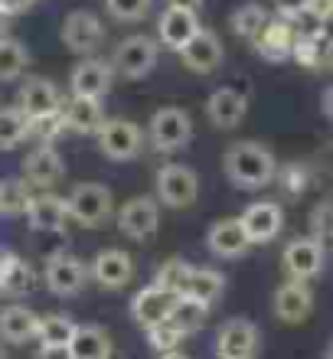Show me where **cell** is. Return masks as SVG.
<instances>
[{
	"label": "cell",
	"mask_w": 333,
	"mask_h": 359,
	"mask_svg": "<svg viewBox=\"0 0 333 359\" xmlns=\"http://www.w3.org/2000/svg\"><path fill=\"white\" fill-rule=\"evenodd\" d=\"M222 167H226V177L232 180L236 187H245V189L268 187L278 173L275 154L268 151L265 144H255V141H238V144H232V147H226Z\"/></svg>",
	"instance_id": "cell-1"
},
{
	"label": "cell",
	"mask_w": 333,
	"mask_h": 359,
	"mask_svg": "<svg viewBox=\"0 0 333 359\" xmlns=\"http://www.w3.org/2000/svg\"><path fill=\"white\" fill-rule=\"evenodd\" d=\"M193 137V121L186 108H177V104H167V108H157L147 121V141H151L154 151L161 154H173L183 151Z\"/></svg>",
	"instance_id": "cell-2"
},
{
	"label": "cell",
	"mask_w": 333,
	"mask_h": 359,
	"mask_svg": "<svg viewBox=\"0 0 333 359\" xmlns=\"http://www.w3.org/2000/svg\"><path fill=\"white\" fill-rule=\"evenodd\" d=\"M66 209H69V219L79 222V226L86 229L105 226V219H111V209H114L111 189L102 187V183H79L66 196Z\"/></svg>",
	"instance_id": "cell-3"
},
{
	"label": "cell",
	"mask_w": 333,
	"mask_h": 359,
	"mask_svg": "<svg viewBox=\"0 0 333 359\" xmlns=\"http://www.w3.org/2000/svg\"><path fill=\"white\" fill-rule=\"evenodd\" d=\"M200 196V177L183 167V163H167L157 173V199L170 209H186Z\"/></svg>",
	"instance_id": "cell-4"
},
{
	"label": "cell",
	"mask_w": 333,
	"mask_h": 359,
	"mask_svg": "<svg viewBox=\"0 0 333 359\" xmlns=\"http://www.w3.org/2000/svg\"><path fill=\"white\" fill-rule=\"evenodd\" d=\"M157 66V43L151 36H124L111 53V69L124 79H144Z\"/></svg>",
	"instance_id": "cell-5"
},
{
	"label": "cell",
	"mask_w": 333,
	"mask_h": 359,
	"mask_svg": "<svg viewBox=\"0 0 333 359\" xmlns=\"http://www.w3.org/2000/svg\"><path fill=\"white\" fill-rule=\"evenodd\" d=\"M261 337L258 327L245 317H232L216 333V359H255Z\"/></svg>",
	"instance_id": "cell-6"
},
{
	"label": "cell",
	"mask_w": 333,
	"mask_h": 359,
	"mask_svg": "<svg viewBox=\"0 0 333 359\" xmlns=\"http://www.w3.org/2000/svg\"><path fill=\"white\" fill-rule=\"evenodd\" d=\"M144 131L134 121H124V118H114L105 121L102 131H98V151L105 154L108 161H134L144 147Z\"/></svg>",
	"instance_id": "cell-7"
},
{
	"label": "cell",
	"mask_w": 333,
	"mask_h": 359,
	"mask_svg": "<svg viewBox=\"0 0 333 359\" xmlns=\"http://www.w3.org/2000/svg\"><path fill=\"white\" fill-rule=\"evenodd\" d=\"M62 43H66L69 53L76 56H92L102 39H105V29H102V20L92 13V10H72L66 20H62Z\"/></svg>",
	"instance_id": "cell-8"
},
{
	"label": "cell",
	"mask_w": 333,
	"mask_h": 359,
	"mask_svg": "<svg viewBox=\"0 0 333 359\" xmlns=\"http://www.w3.org/2000/svg\"><path fill=\"white\" fill-rule=\"evenodd\" d=\"M281 265H285L287 278H294V281H314L320 274V268H324V242L317 236L287 242Z\"/></svg>",
	"instance_id": "cell-9"
},
{
	"label": "cell",
	"mask_w": 333,
	"mask_h": 359,
	"mask_svg": "<svg viewBox=\"0 0 333 359\" xmlns=\"http://www.w3.org/2000/svg\"><path fill=\"white\" fill-rule=\"evenodd\" d=\"M118 229H121L124 238L144 242V238H151L154 232L161 229V209L147 196L128 199V203L118 209Z\"/></svg>",
	"instance_id": "cell-10"
},
{
	"label": "cell",
	"mask_w": 333,
	"mask_h": 359,
	"mask_svg": "<svg viewBox=\"0 0 333 359\" xmlns=\"http://www.w3.org/2000/svg\"><path fill=\"white\" fill-rule=\"evenodd\" d=\"M242 229H245V236L252 245H265L271 238H278L281 226H285V209L271 203V199H258L252 206H245L242 212Z\"/></svg>",
	"instance_id": "cell-11"
},
{
	"label": "cell",
	"mask_w": 333,
	"mask_h": 359,
	"mask_svg": "<svg viewBox=\"0 0 333 359\" xmlns=\"http://www.w3.org/2000/svg\"><path fill=\"white\" fill-rule=\"evenodd\" d=\"M46 287L59 297H69V294H79L88 281V268L82 258L69 255V252H59V255L46 258Z\"/></svg>",
	"instance_id": "cell-12"
},
{
	"label": "cell",
	"mask_w": 333,
	"mask_h": 359,
	"mask_svg": "<svg viewBox=\"0 0 333 359\" xmlns=\"http://www.w3.org/2000/svg\"><path fill=\"white\" fill-rule=\"evenodd\" d=\"M177 297H180V294L173 291V287H163V284L154 281L151 287H144V291L134 294V301H131V317L141 323L144 330H147V327H154V323H163L167 317H170V311H173V304H177Z\"/></svg>",
	"instance_id": "cell-13"
},
{
	"label": "cell",
	"mask_w": 333,
	"mask_h": 359,
	"mask_svg": "<svg viewBox=\"0 0 333 359\" xmlns=\"http://www.w3.org/2000/svg\"><path fill=\"white\" fill-rule=\"evenodd\" d=\"M20 111L27 114V121H46L59 118V92L49 79H27L20 88Z\"/></svg>",
	"instance_id": "cell-14"
},
{
	"label": "cell",
	"mask_w": 333,
	"mask_h": 359,
	"mask_svg": "<svg viewBox=\"0 0 333 359\" xmlns=\"http://www.w3.org/2000/svg\"><path fill=\"white\" fill-rule=\"evenodd\" d=\"M271 311L281 323H301L311 317L314 311V294L307 287V281H294L287 278L281 287L275 291V301H271Z\"/></svg>",
	"instance_id": "cell-15"
},
{
	"label": "cell",
	"mask_w": 333,
	"mask_h": 359,
	"mask_svg": "<svg viewBox=\"0 0 333 359\" xmlns=\"http://www.w3.org/2000/svg\"><path fill=\"white\" fill-rule=\"evenodd\" d=\"M88 274H92L105 291H121L134 278V262L121 248H105V252H98L95 262L88 265Z\"/></svg>",
	"instance_id": "cell-16"
},
{
	"label": "cell",
	"mask_w": 333,
	"mask_h": 359,
	"mask_svg": "<svg viewBox=\"0 0 333 359\" xmlns=\"http://www.w3.org/2000/svg\"><path fill=\"white\" fill-rule=\"evenodd\" d=\"M111 82L114 69L111 62H102V59H86L69 72V88H72V95H82V98H105Z\"/></svg>",
	"instance_id": "cell-17"
},
{
	"label": "cell",
	"mask_w": 333,
	"mask_h": 359,
	"mask_svg": "<svg viewBox=\"0 0 333 359\" xmlns=\"http://www.w3.org/2000/svg\"><path fill=\"white\" fill-rule=\"evenodd\" d=\"M180 59H183V66L190 69V72H196V76H210V72H216L219 62H222L219 36H216L212 29L200 27V33L180 49Z\"/></svg>",
	"instance_id": "cell-18"
},
{
	"label": "cell",
	"mask_w": 333,
	"mask_h": 359,
	"mask_svg": "<svg viewBox=\"0 0 333 359\" xmlns=\"http://www.w3.org/2000/svg\"><path fill=\"white\" fill-rule=\"evenodd\" d=\"M252 43H255L258 56H265L268 62H281V59H287L294 53L297 29L287 23V17H278V20L268 17V23L261 27V33H258Z\"/></svg>",
	"instance_id": "cell-19"
},
{
	"label": "cell",
	"mask_w": 333,
	"mask_h": 359,
	"mask_svg": "<svg viewBox=\"0 0 333 359\" xmlns=\"http://www.w3.org/2000/svg\"><path fill=\"white\" fill-rule=\"evenodd\" d=\"M248 114V98L236 88H219V92L210 95L206 102V118H210L212 128L219 131H232L242 124V118Z\"/></svg>",
	"instance_id": "cell-20"
},
{
	"label": "cell",
	"mask_w": 333,
	"mask_h": 359,
	"mask_svg": "<svg viewBox=\"0 0 333 359\" xmlns=\"http://www.w3.org/2000/svg\"><path fill=\"white\" fill-rule=\"evenodd\" d=\"M196 33H200V20H196L193 10L170 7V10H163L161 23H157V39H161V46L173 49V53H180Z\"/></svg>",
	"instance_id": "cell-21"
},
{
	"label": "cell",
	"mask_w": 333,
	"mask_h": 359,
	"mask_svg": "<svg viewBox=\"0 0 333 359\" xmlns=\"http://www.w3.org/2000/svg\"><path fill=\"white\" fill-rule=\"evenodd\" d=\"M222 291H226V278L216 268H206V265H186L180 284H177V294L196 297L203 304H212Z\"/></svg>",
	"instance_id": "cell-22"
},
{
	"label": "cell",
	"mask_w": 333,
	"mask_h": 359,
	"mask_svg": "<svg viewBox=\"0 0 333 359\" xmlns=\"http://www.w3.org/2000/svg\"><path fill=\"white\" fill-rule=\"evenodd\" d=\"M206 245L216 258H242L252 248L248 242L245 229H242V219H219L216 226L210 229V236H206Z\"/></svg>",
	"instance_id": "cell-23"
},
{
	"label": "cell",
	"mask_w": 333,
	"mask_h": 359,
	"mask_svg": "<svg viewBox=\"0 0 333 359\" xmlns=\"http://www.w3.org/2000/svg\"><path fill=\"white\" fill-rule=\"evenodd\" d=\"M39 330V313H33L23 304H10L0 311V340L7 343H27L36 340Z\"/></svg>",
	"instance_id": "cell-24"
},
{
	"label": "cell",
	"mask_w": 333,
	"mask_h": 359,
	"mask_svg": "<svg viewBox=\"0 0 333 359\" xmlns=\"http://www.w3.org/2000/svg\"><path fill=\"white\" fill-rule=\"evenodd\" d=\"M66 124L79 134H98L102 124H105V108H102V98H82V95H72L69 108L62 111Z\"/></svg>",
	"instance_id": "cell-25"
},
{
	"label": "cell",
	"mask_w": 333,
	"mask_h": 359,
	"mask_svg": "<svg viewBox=\"0 0 333 359\" xmlns=\"http://www.w3.org/2000/svg\"><path fill=\"white\" fill-rule=\"evenodd\" d=\"M27 219H29V226L39 229V232H59V229L66 226V219H69L66 199H59V196H33L29 199V209H27Z\"/></svg>",
	"instance_id": "cell-26"
},
{
	"label": "cell",
	"mask_w": 333,
	"mask_h": 359,
	"mask_svg": "<svg viewBox=\"0 0 333 359\" xmlns=\"http://www.w3.org/2000/svg\"><path fill=\"white\" fill-rule=\"evenodd\" d=\"M23 167H27V180L39 189L53 187V183H59V177H62V157H59L53 147H39V151H33Z\"/></svg>",
	"instance_id": "cell-27"
},
{
	"label": "cell",
	"mask_w": 333,
	"mask_h": 359,
	"mask_svg": "<svg viewBox=\"0 0 333 359\" xmlns=\"http://www.w3.org/2000/svg\"><path fill=\"white\" fill-rule=\"evenodd\" d=\"M69 356L72 359H108L111 356V340L98 327H76L69 340Z\"/></svg>",
	"instance_id": "cell-28"
},
{
	"label": "cell",
	"mask_w": 333,
	"mask_h": 359,
	"mask_svg": "<svg viewBox=\"0 0 333 359\" xmlns=\"http://www.w3.org/2000/svg\"><path fill=\"white\" fill-rule=\"evenodd\" d=\"M206 317H210V304H203V301H196V297L180 294L167 320H170L173 327L183 333V337H190V333H196L203 323H206Z\"/></svg>",
	"instance_id": "cell-29"
},
{
	"label": "cell",
	"mask_w": 333,
	"mask_h": 359,
	"mask_svg": "<svg viewBox=\"0 0 333 359\" xmlns=\"http://www.w3.org/2000/svg\"><path fill=\"white\" fill-rule=\"evenodd\" d=\"M72 333H76V323L69 320L66 313H46V317H39L36 340L43 346H69Z\"/></svg>",
	"instance_id": "cell-30"
},
{
	"label": "cell",
	"mask_w": 333,
	"mask_h": 359,
	"mask_svg": "<svg viewBox=\"0 0 333 359\" xmlns=\"http://www.w3.org/2000/svg\"><path fill=\"white\" fill-rule=\"evenodd\" d=\"M229 23H232V29H236V36H242V39L252 43V39L261 33V27L268 23V13H265L261 4H242V7L232 13Z\"/></svg>",
	"instance_id": "cell-31"
},
{
	"label": "cell",
	"mask_w": 333,
	"mask_h": 359,
	"mask_svg": "<svg viewBox=\"0 0 333 359\" xmlns=\"http://www.w3.org/2000/svg\"><path fill=\"white\" fill-rule=\"evenodd\" d=\"M29 131L27 114L20 108H0V151H13Z\"/></svg>",
	"instance_id": "cell-32"
},
{
	"label": "cell",
	"mask_w": 333,
	"mask_h": 359,
	"mask_svg": "<svg viewBox=\"0 0 333 359\" xmlns=\"http://www.w3.org/2000/svg\"><path fill=\"white\" fill-rule=\"evenodd\" d=\"M29 56L17 39H0V82H13L23 76Z\"/></svg>",
	"instance_id": "cell-33"
},
{
	"label": "cell",
	"mask_w": 333,
	"mask_h": 359,
	"mask_svg": "<svg viewBox=\"0 0 333 359\" xmlns=\"http://www.w3.org/2000/svg\"><path fill=\"white\" fill-rule=\"evenodd\" d=\"M29 189L23 180H4L0 183V212H10V216H20L29 209Z\"/></svg>",
	"instance_id": "cell-34"
},
{
	"label": "cell",
	"mask_w": 333,
	"mask_h": 359,
	"mask_svg": "<svg viewBox=\"0 0 333 359\" xmlns=\"http://www.w3.org/2000/svg\"><path fill=\"white\" fill-rule=\"evenodd\" d=\"M154 0H105V10L111 13L118 23H137L147 17Z\"/></svg>",
	"instance_id": "cell-35"
},
{
	"label": "cell",
	"mask_w": 333,
	"mask_h": 359,
	"mask_svg": "<svg viewBox=\"0 0 333 359\" xmlns=\"http://www.w3.org/2000/svg\"><path fill=\"white\" fill-rule=\"evenodd\" d=\"M147 343H151L157 353H173L183 343V333L177 330L170 320H163V323H154V327H147Z\"/></svg>",
	"instance_id": "cell-36"
},
{
	"label": "cell",
	"mask_w": 333,
	"mask_h": 359,
	"mask_svg": "<svg viewBox=\"0 0 333 359\" xmlns=\"http://www.w3.org/2000/svg\"><path fill=\"white\" fill-rule=\"evenodd\" d=\"M301 17H311L317 20V23H327V20H333V0H307V7Z\"/></svg>",
	"instance_id": "cell-37"
},
{
	"label": "cell",
	"mask_w": 333,
	"mask_h": 359,
	"mask_svg": "<svg viewBox=\"0 0 333 359\" xmlns=\"http://www.w3.org/2000/svg\"><path fill=\"white\" fill-rule=\"evenodd\" d=\"M317 238H320V242H324V238H333V203L317 212Z\"/></svg>",
	"instance_id": "cell-38"
},
{
	"label": "cell",
	"mask_w": 333,
	"mask_h": 359,
	"mask_svg": "<svg viewBox=\"0 0 333 359\" xmlns=\"http://www.w3.org/2000/svg\"><path fill=\"white\" fill-rule=\"evenodd\" d=\"M271 4H275V10L281 17H301L307 7V0H271Z\"/></svg>",
	"instance_id": "cell-39"
},
{
	"label": "cell",
	"mask_w": 333,
	"mask_h": 359,
	"mask_svg": "<svg viewBox=\"0 0 333 359\" xmlns=\"http://www.w3.org/2000/svg\"><path fill=\"white\" fill-rule=\"evenodd\" d=\"M36 0H0V10L7 13V17H17V13H27Z\"/></svg>",
	"instance_id": "cell-40"
},
{
	"label": "cell",
	"mask_w": 333,
	"mask_h": 359,
	"mask_svg": "<svg viewBox=\"0 0 333 359\" xmlns=\"http://www.w3.org/2000/svg\"><path fill=\"white\" fill-rule=\"evenodd\" d=\"M36 359H72V356H69V346H43L39 343Z\"/></svg>",
	"instance_id": "cell-41"
},
{
	"label": "cell",
	"mask_w": 333,
	"mask_h": 359,
	"mask_svg": "<svg viewBox=\"0 0 333 359\" xmlns=\"http://www.w3.org/2000/svg\"><path fill=\"white\" fill-rule=\"evenodd\" d=\"M167 7H180V10H193V13H200L203 0H167Z\"/></svg>",
	"instance_id": "cell-42"
},
{
	"label": "cell",
	"mask_w": 333,
	"mask_h": 359,
	"mask_svg": "<svg viewBox=\"0 0 333 359\" xmlns=\"http://www.w3.org/2000/svg\"><path fill=\"white\" fill-rule=\"evenodd\" d=\"M324 114H327V118H330V121H333V86L324 92Z\"/></svg>",
	"instance_id": "cell-43"
},
{
	"label": "cell",
	"mask_w": 333,
	"mask_h": 359,
	"mask_svg": "<svg viewBox=\"0 0 333 359\" xmlns=\"http://www.w3.org/2000/svg\"><path fill=\"white\" fill-rule=\"evenodd\" d=\"M7 29H10V17L0 10V39H7Z\"/></svg>",
	"instance_id": "cell-44"
},
{
	"label": "cell",
	"mask_w": 333,
	"mask_h": 359,
	"mask_svg": "<svg viewBox=\"0 0 333 359\" xmlns=\"http://www.w3.org/2000/svg\"><path fill=\"white\" fill-rule=\"evenodd\" d=\"M163 359H186V356H183V353H177V350H173V353H163Z\"/></svg>",
	"instance_id": "cell-45"
},
{
	"label": "cell",
	"mask_w": 333,
	"mask_h": 359,
	"mask_svg": "<svg viewBox=\"0 0 333 359\" xmlns=\"http://www.w3.org/2000/svg\"><path fill=\"white\" fill-rule=\"evenodd\" d=\"M0 359H7V353H4V350H0Z\"/></svg>",
	"instance_id": "cell-46"
}]
</instances>
